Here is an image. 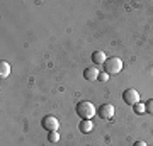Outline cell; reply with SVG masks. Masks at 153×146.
<instances>
[{
  "label": "cell",
  "instance_id": "cell-1",
  "mask_svg": "<svg viewBox=\"0 0 153 146\" xmlns=\"http://www.w3.org/2000/svg\"><path fill=\"white\" fill-rule=\"evenodd\" d=\"M75 112H76V116H78L80 119H88V121H90L94 116L97 114V110H95V105H94L92 102H88V100H82V102L76 104Z\"/></svg>",
  "mask_w": 153,
  "mask_h": 146
},
{
  "label": "cell",
  "instance_id": "cell-2",
  "mask_svg": "<svg viewBox=\"0 0 153 146\" xmlns=\"http://www.w3.org/2000/svg\"><path fill=\"white\" fill-rule=\"evenodd\" d=\"M121 70H123V60L117 56L107 58V61L104 63V71L107 75H117Z\"/></svg>",
  "mask_w": 153,
  "mask_h": 146
},
{
  "label": "cell",
  "instance_id": "cell-3",
  "mask_svg": "<svg viewBox=\"0 0 153 146\" xmlns=\"http://www.w3.org/2000/svg\"><path fill=\"white\" fill-rule=\"evenodd\" d=\"M99 117L100 119H105V121H112L114 119V105L112 104H102L97 110Z\"/></svg>",
  "mask_w": 153,
  "mask_h": 146
},
{
  "label": "cell",
  "instance_id": "cell-4",
  "mask_svg": "<svg viewBox=\"0 0 153 146\" xmlns=\"http://www.w3.org/2000/svg\"><path fill=\"white\" fill-rule=\"evenodd\" d=\"M41 126H43L48 133H53V131H58V127H60V121L56 119L55 116H46V117L41 121Z\"/></svg>",
  "mask_w": 153,
  "mask_h": 146
},
{
  "label": "cell",
  "instance_id": "cell-5",
  "mask_svg": "<svg viewBox=\"0 0 153 146\" xmlns=\"http://www.w3.org/2000/svg\"><path fill=\"white\" fill-rule=\"evenodd\" d=\"M123 100L128 105H134V104L140 102V92L134 90V88H128L126 92H123Z\"/></svg>",
  "mask_w": 153,
  "mask_h": 146
},
{
  "label": "cell",
  "instance_id": "cell-6",
  "mask_svg": "<svg viewBox=\"0 0 153 146\" xmlns=\"http://www.w3.org/2000/svg\"><path fill=\"white\" fill-rule=\"evenodd\" d=\"M99 73H100V71H99L95 66H88V68H85V71H83V76H85V80H88V82H95V80H99Z\"/></svg>",
  "mask_w": 153,
  "mask_h": 146
},
{
  "label": "cell",
  "instance_id": "cell-7",
  "mask_svg": "<svg viewBox=\"0 0 153 146\" xmlns=\"http://www.w3.org/2000/svg\"><path fill=\"white\" fill-rule=\"evenodd\" d=\"M92 61H94V65H104L105 61H107V58H105V53L104 51H94L92 53Z\"/></svg>",
  "mask_w": 153,
  "mask_h": 146
},
{
  "label": "cell",
  "instance_id": "cell-8",
  "mask_svg": "<svg viewBox=\"0 0 153 146\" xmlns=\"http://www.w3.org/2000/svg\"><path fill=\"white\" fill-rule=\"evenodd\" d=\"M78 129H80V133H90L94 129V122L88 119H82L78 124Z\"/></svg>",
  "mask_w": 153,
  "mask_h": 146
},
{
  "label": "cell",
  "instance_id": "cell-9",
  "mask_svg": "<svg viewBox=\"0 0 153 146\" xmlns=\"http://www.w3.org/2000/svg\"><path fill=\"white\" fill-rule=\"evenodd\" d=\"M9 75H10V65L7 61H2L0 63V76L2 78H7Z\"/></svg>",
  "mask_w": 153,
  "mask_h": 146
},
{
  "label": "cell",
  "instance_id": "cell-10",
  "mask_svg": "<svg viewBox=\"0 0 153 146\" xmlns=\"http://www.w3.org/2000/svg\"><path fill=\"white\" fill-rule=\"evenodd\" d=\"M133 110H134V114H138V116H141V114H145V112H146V107H145V104L138 102V104H134V105H133Z\"/></svg>",
  "mask_w": 153,
  "mask_h": 146
},
{
  "label": "cell",
  "instance_id": "cell-11",
  "mask_svg": "<svg viewBox=\"0 0 153 146\" xmlns=\"http://www.w3.org/2000/svg\"><path fill=\"white\" fill-rule=\"evenodd\" d=\"M48 141L49 143H58V141H60V133H58V131L48 133Z\"/></svg>",
  "mask_w": 153,
  "mask_h": 146
},
{
  "label": "cell",
  "instance_id": "cell-12",
  "mask_svg": "<svg viewBox=\"0 0 153 146\" xmlns=\"http://www.w3.org/2000/svg\"><path fill=\"white\" fill-rule=\"evenodd\" d=\"M145 107H146V112L153 116V97H152V99H148V102L145 104Z\"/></svg>",
  "mask_w": 153,
  "mask_h": 146
},
{
  "label": "cell",
  "instance_id": "cell-13",
  "mask_svg": "<svg viewBox=\"0 0 153 146\" xmlns=\"http://www.w3.org/2000/svg\"><path fill=\"white\" fill-rule=\"evenodd\" d=\"M107 80H109V75L105 71H100L99 73V82H107Z\"/></svg>",
  "mask_w": 153,
  "mask_h": 146
},
{
  "label": "cell",
  "instance_id": "cell-14",
  "mask_svg": "<svg viewBox=\"0 0 153 146\" xmlns=\"http://www.w3.org/2000/svg\"><path fill=\"white\" fill-rule=\"evenodd\" d=\"M133 146H146V143H145V141H136Z\"/></svg>",
  "mask_w": 153,
  "mask_h": 146
}]
</instances>
